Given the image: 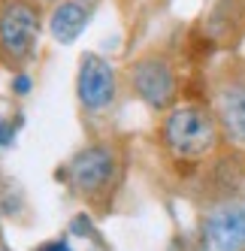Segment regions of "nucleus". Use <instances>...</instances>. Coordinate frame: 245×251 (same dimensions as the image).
<instances>
[{
  "label": "nucleus",
  "instance_id": "f257e3e1",
  "mask_svg": "<svg viewBox=\"0 0 245 251\" xmlns=\"http://www.w3.org/2000/svg\"><path fill=\"white\" fill-rule=\"evenodd\" d=\"M221 124L203 106H176L164 121V142L179 157H206L218 146Z\"/></svg>",
  "mask_w": 245,
  "mask_h": 251
},
{
  "label": "nucleus",
  "instance_id": "f03ea898",
  "mask_svg": "<svg viewBox=\"0 0 245 251\" xmlns=\"http://www.w3.org/2000/svg\"><path fill=\"white\" fill-rule=\"evenodd\" d=\"M40 37V15L37 6L27 0H9L0 9V51L6 61L30 58Z\"/></svg>",
  "mask_w": 245,
  "mask_h": 251
},
{
  "label": "nucleus",
  "instance_id": "7ed1b4c3",
  "mask_svg": "<svg viewBox=\"0 0 245 251\" xmlns=\"http://www.w3.org/2000/svg\"><path fill=\"white\" fill-rule=\"evenodd\" d=\"M118 170V157L112 149L106 146H88L82 149L67 167V182L73 191L85 194V197H94L100 191H106L115 178Z\"/></svg>",
  "mask_w": 245,
  "mask_h": 251
},
{
  "label": "nucleus",
  "instance_id": "20e7f679",
  "mask_svg": "<svg viewBox=\"0 0 245 251\" xmlns=\"http://www.w3.org/2000/svg\"><path fill=\"white\" fill-rule=\"evenodd\" d=\"M130 79L139 100L151 109H167V106L176 100V76L164 58L148 55V58H139L130 70Z\"/></svg>",
  "mask_w": 245,
  "mask_h": 251
},
{
  "label": "nucleus",
  "instance_id": "39448f33",
  "mask_svg": "<svg viewBox=\"0 0 245 251\" xmlns=\"http://www.w3.org/2000/svg\"><path fill=\"white\" fill-rule=\"evenodd\" d=\"M79 103L88 112H103L115 100V70L100 55H82L79 79H76Z\"/></svg>",
  "mask_w": 245,
  "mask_h": 251
},
{
  "label": "nucleus",
  "instance_id": "423d86ee",
  "mask_svg": "<svg viewBox=\"0 0 245 251\" xmlns=\"http://www.w3.org/2000/svg\"><path fill=\"white\" fill-rule=\"evenodd\" d=\"M215 115L221 124V133L245 149V73L227 76L215 91Z\"/></svg>",
  "mask_w": 245,
  "mask_h": 251
},
{
  "label": "nucleus",
  "instance_id": "0eeeda50",
  "mask_svg": "<svg viewBox=\"0 0 245 251\" xmlns=\"http://www.w3.org/2000/svg\"><path fill=\"white\" fill-rule=\"evenodd\" d=\"M203 233L212 251H245V206L224 203L203 218Z\"/></svg>",
  "mask_w": 245,
  "mask_h": 251
},
{
  "label": "nucleus",
  "instance_id": "6e6552de",
  "mask_svg": "<svg viewBox=\"0 0 245 251\" xmlns=\"http://www.w3.org/2000/svg\"><path fill=\"white\" fill-rule=\"evenodd\" d=\"M88 19H91V6L85 0H61L51 9L49 30L58 43H73V40H79V33L85 30Z\"/></svg>",
  "mask_w": 245,
  "mask_h": 251
},
{
  "label": "nucleus",
  "instance_id": "1a4fd4ad",
  "mask_svg": "<svg viewBox=\"0 0 245 251\" xmlns=\"http://www.w3.org/2000/svg\"><path fill=\"white\" fill-rule=\"evenodd\" d=\"M12 139V124L9 121H0V146H6Z\"/></svg>",
  "mask_w": 245,
  "mask_h": 251
},
{
  "label": "nucleus",
  "instance_id": "9d476101",
  "mask_svg": "<svg viewBox=\"0 0 245 251\" xmlns=\"http://www.w3.org/2000/svg\"><path fill=\"white\" fill-rule=\"evenodd\" d=\"M15 88H19V94H27L30 79H27V76H19V79H15Z\"/></svg>",
  "mask_w": 245,
  "mask_h": 251
},
{
  "label": "nucleus",
  "instance_id": "9b49d317",
  "mask_svg": "<svg viewBox=\"0 0 245 251\" xmlns=\"http://www.w3.org/2000/svg\"><path fill=\"white\" fill-rule=\"evenodd\" d=\"M40 251H70V248H67V242H49V245H43Z\"/></svg>",
  "mask_w": 245,
  "mask_h": 251
}]
</instances>
